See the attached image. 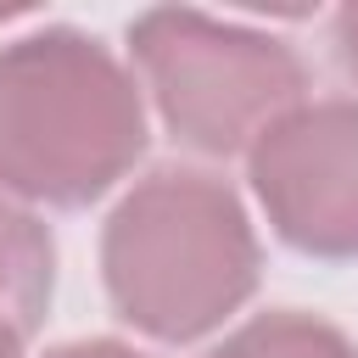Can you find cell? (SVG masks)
<instances>
[{"label": "cell", "instance_id": "cell-9", "mask_svg": "<svg viewBox=\"0 0 358 358\" xmlns=\"http://www.w3.org/2000/svg\"><path fill=\"white\" fill-rule=\"evenodd\" d=\"M22 341H28V336H22V330L0 313V358H22Z\"/></svg>", "mask_w": 358, "mask_h": 358}, {"label": "cell", "instance_id": "cell-2", "mask_svg": "<svg viewBox=\"0 0 358 358\" xmlns=\"http://www.w3.org/2000/svg\"><path fill=\"white\" fill-rule=\"evenodd\" d=\"M263 246L246 201L201 168H151L101 229V280L123 324L162 347L213 336L257 291Z\"/></svg>", "mask_w": 358, "mask_h": 358}, {"label": "cell", "instance_id": "cell-4", "mask_svg": "<svg viewBox=\"0 0 358 358\" xmlns=\"http://www.w3.org/2000/svg\"><path fill=\"white\" fill-rule=\"evenodd\" d=\"M252 196L268 229L324 263L358 257V101L308 95L246 151Z\"/></svg>", "mask_w": 358, "mask_h": 358}, {"label": "cell", "instance_id": "cell-8", "mask_svg": "<svg viewBox=\"0 0 358 358\" xmlns=\"http://www.w3.org/2000/svg\"><path fill=\"white\" fill-rule=\"evenodd\" d=\"M45 358H151V352H140L134 341H117V336H84V341L50 347Z\"/></svg>", "mask_w": 358, "mask_h": 358}, {"label": "cell", "instance_id": "cell-6", "mask_svg": "<svg viewBox=\"0 0 358 358\" xmlns=\"http://www.w3.org/2000/svg\"><path fill=\"white\" fill-rule=\"evenodd\" d=\"M201 358H358V341L319 313L268 308V313H252L246 324H235Z\"/></svg>", "mask_w": 358, "mask_h": 358}, {"label": "cell", "instance_id": "cell-5", "mask_svg": "<svg viewBox=\"0 0 358 358\" xmlns=\"http://www.w3.org/2000/svg\"><path fill=\"white\" fill-rule=\"evenodd\" d=\"M56 291V241L50 224L17 201L11 190H0V313L28 336Z\"/></svg>", "mask_w": 358, "mask_h": 358}, {"label": "cell", "instance_id": "cell-7", "mask_svg": "<svg viewBox=\"0 0 358 358\" xmlns=\"http://www.w3.org/2000/svg\"><path fill=\"white\" fill-rule=\"evenodd\" d=\"M330 45H336V62H341V73L358 84V0H347V6L330 17Z\"/></svg>", "mask_w": 358, "mask_h": 358}, {"label": "cell", "instance_id": "cell-3", "mask_svg": "<svg viewBox=\"0 0 358 358\" xmlns=\"http://www.w3.org/2000/svg\"><path fill=\"white\" fill-rule=\"evenodd\" d=\"M129 62L168 134L201 157H246L274 117L308 101V62L280 34L190 6L140 11Z\"/></svg>", "mask_w": 358, "mask_h": 358}, {"label": "cell", "instance_id": "cell-1", "mask_svg": "<svg viewBox=\"0 0 358 358\" xmlns=\"http://www.w3.org/2000/svg\"><path fill=\"white\" fill-rule=\"evenodd\" d=\"M145 90L84 28L50 22L0 45V190L28 207H90L145 157Z\"/></svg>", "mask_w": 358, "mask_h": 358}]
</instances>
